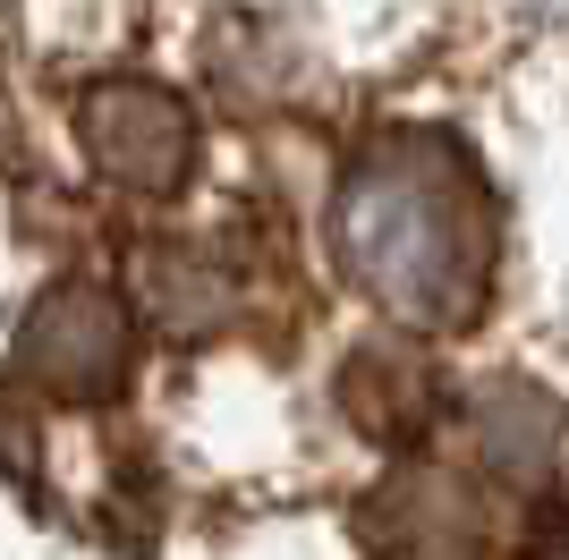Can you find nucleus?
Listing matches in <instances>:
<instances>
[{"label":"nucleus","mask_w":569,"mask_h":560,"mask_svg":"<svg viewBox=\"0 0 569 560\" xmlns=\"http://www.w3.org/2000/svg\"><path fill=\"white\" fill-rule=\"evenodd\" d=\"M332 263L417 331H459L493 289V196L485 170L433 128H391L340 170Z\"/></svg>","instance_id":"nucleus-1"},{"label":"nucleus","mask_w":569,"mask_h":560,"mask_svg":"<svg viewBox=\"0 0 569 560\" xmlns=\"http://www.w3.org/2000/svg\"><path fill=\"white\" fill-rule=\"evenodd\" d=\"M77 137H86V162L102 170L128 196H179L196 170V119L188 102L153 77H102L77 102Z\"/></svg>","instance_id":"nucleus-2"},{"label":"nucleus","mask_w":569,"mask_h":560,"mask_svg":"<svg viewBox=\"0 0 569 560\" xmlns=\"http://www.w3.org/2000/svg\"><path fill=\"white\" fill-rule=\"evenodd\" d=\"M18 366L43 382L51 399H119L128 391V366H137V331H128V306L94 280H60L26 306L18 323Z\"/></svg>","instance_id":"nucleus-3"},{"label":"nucleus","mask_w":569,"mask_h":560,"mask_svg":"<svg viewBox=\"0 0 569 560\" xmlns=\"http://www.w3.org/2000/svg\"><path fill=\"white\" fill-rule=\"evenodd\" d=\"M357 536L375 543V560H485V510L451 476H391V484L357 510Z\"/></svg>","instance_id":"nucleus-4"},{"label":"nucleus","mask_w":569,"mask_h":560,"mask_svg":"<svg viewBox=\"0 0 569 560\" xmlns=\"http://www.w3.org/2000/svg\"><path fill=\"white\" fill-rule=\"evenodd\" d=\"M476 459H485V476H501V484H536L552 467V442H561V417H552L536 391H519V382H501L485 408H476Z\"/></svg>","instance_id":"nucleus-5"},{"label":"nucleus","mask_w":569,"mask_h":560,"mask_svg":"<svg viewBox=\"0 0 569 560\" xmlns=\"http://www.w3.org/2000/svg\"><path fill=\"white\" fill-rule=\"evenodd\" d=\"M137 298L162 331H213L230 314V280L204 247H153L137 256Z\"/></svg>","instance_id":"nucleus-6"},{"label":"nucleus","mask_w":569,"mask_h":560,"mask_svg":"<svg viewBox=\"0 0 569 560\" xmlns=\"http://www.w3.org/2000/svg\"><path fill=\"white\" fill-rule=\"evenodd\" d=\"M26 408H18V399H9V391H0V467H9V450H18V459H26Z\"/></svg>","instance_id":"nucleus-7"},{"label":"nucleus","mask_w":569,"mask_h":560,"mask_svg":"<svg viewBox=\"0 0 569 560\" xmlns=\"http://www.w3.org/2000/svg\"><path fill=\"white\" fill-rule=\"evenodd\" d=\"M0 162H18V111L0 102Z\"/></svg>","instance_id":"nucleus-8"},{"label":"nucleus","mask_w":569,"mask_h":560,"mask_svg":"<svg viewBox=\"0 0 569 560\" xmlns=\"http://www.w3.org/2000/svg\"><path fill=\"white\" fill-rule=\"evenodd\" d=\"M527 560H569V543H536V552H527Z\"/></svg>","instance_id":"nucleus-9"},{"label":"nucleus","mask_w":569,"mask_h":560,"mask_svg":"<svg viewBox=\"0 0 569 560\" xmlns=\"http://www.w3.org/2000/svg\"><path fill=\"white\" fill-rule=\"evenodd\" d=\"M545 9H552V18H569V0H545Z\"/></svg>","instance_id":"nucleus-10"}]
</instances>
